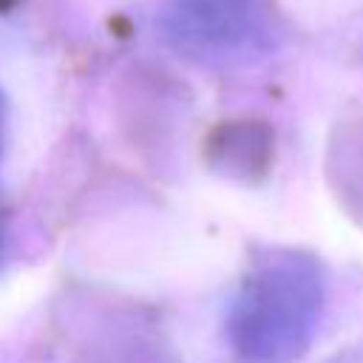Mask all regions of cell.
I'll return each mask as SVG.
<instances>
[{
    "instance_id": "1",
    "label": "cell",
    "mask_w": 363,
    "mask_h": 363,
    "mask_svg": "<svg viewBox=\"0 0 363 363\" xmlns=\"http://www.w3.org/2000/svg\"><path fill=\"white\" fill-rule=\"evenodd\" d=\"M326 278L315 255L269 247L252 255L227 315V337L244 363L298 360L323 312Z\"/></svg>"
},
{
    "instance_id": "2",
    "label": "cell",
    "mask_w": 363,
    "mask_h": 363,
    "mask_svg": "<svg viewBox=\"0 0 363 363\" xmlns=\"http://www.w3.org/2000/svg\"><path fill=\"white\" fill-rule=\"evenodd\" d=\"M326 363H363V346H357V349H346V352L335 354V357L326 360Z\"/></svg>"
},
{
    "instance_id": "3",
    "label": "cell",
    "mask_w": 363,
    "mask_h": 363,
    "mask_svg": "<svg viewBox=\"0 0 363 363\" xmlns=\"http://www.w3.org/2000/svg\"><path fill=\"white\" fill-rule=\"evenodd\" d=\"M0 156H3V102H0Z\"/></svg>"
},
{
    "instance_id": "4",
    "label": "cell",
    "mask_w": 363,
    "mask_h": 363,
    "mask_svg": "<svg viewBox=\"0 0 363 363\" xmlns=\"http://www.w3.org/2000/svg\"><path fill=\"white\" fill-rule=\"evenodd\" d=\"M3 238H6V227H3V218H0V250H3Z\"/></svg>"
}]
</instances>
